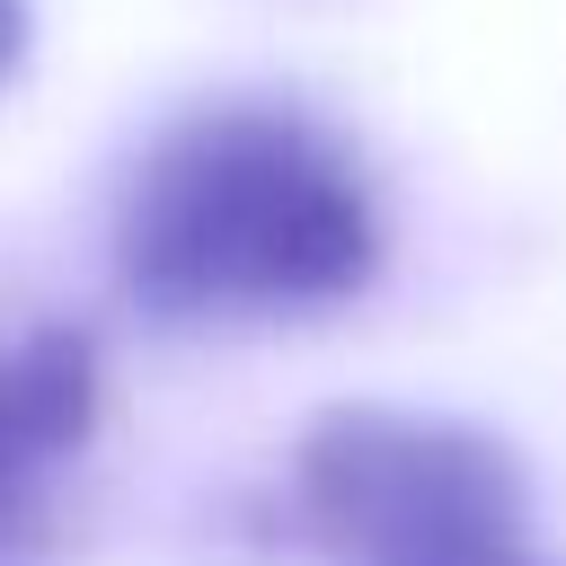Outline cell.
<instances>
[{
  "label": "cell",
  "mask_w": 566,
  "mask_h": 566,
  "mask_svg": "<svg viewBox=\"0 0 566 566\" xmlns=\"http://www.w3.org/2000/svg\"><path fill=\"white\" fill-rule=\"evenodd\" d=\"M292 522L327 566H548L522 460L416 407H327L292 442Z\"/></svg>",
  "instance_id": "7a4b0ae2"
},
{
  "label": "cell",
  "mask_w": 566,
  "mask_h": 566,
  "mask_svg": "<svg viewBox=\"0 0 566 566\" xmlns=\"http://www.w3.org/2000/svg\"><path fill=\"white\" fill-rule=\"evenodd\" d=\"M380 195L345 133L283 97L177 115L124 177L115 283L150 327L336 310L380 274Z\"/></svg>",
  "instance_id": "6da1fadb"
},
{
  "label": "cell",
  "mask_w": 566,
  "mask_h": 566,
  "mask_svg": "<svg viewBox=\"0 0 566 566\" xmlns=\"http://www.w3.org/2000/svg\"><path fill=\"white\" fill-rule=\"evenodd\" d=\"M18 53H27V0H0V80L18 71Z\"/></svg>",
  "instance_id": "277c9868"
},
{
  "label": "cell",
  "mask_w": 566,
  "mask_h": 566,
  "mask_svg": "<svg viewBox=\"0 0 566 566\" xmlns=\"http://www.w3.org/2000/svg\"><path fill=\"white\" fill-rule=\"evenodd\" d=\"M106 416V354L80 318L0 327V566H53L71 478Z\"/></svg>",
  "instance_id": "3957f363"
}]
</instances>
